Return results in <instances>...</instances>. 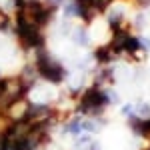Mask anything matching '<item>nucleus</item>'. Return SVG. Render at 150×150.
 <instances>
[{
	"label": "nucleus",
	"instance_id": "obj_1",
	"mask_svg": "<svg viewBox=\"0 0 150 150\" xmlns=\"http://www.w3.org/2000/svg\"><path fill=\"white\" fill-rule=\"evenodd\" d=\"M52 10H54V4H44L40 0H26L22 8H18L16 20H22V22L32 24L36 28H42L50 22Z\"/></svg>",
	"mask_w": 150,
	"mask_h": 150
},
{
	"label": "nucleus",
	"instance_id": "obj_2",
	"mask_svg": "<svg viewBox=\"0 0 150 150\" xmlns=\"http://www.w3.org/2000/svg\"><path fill=\"white\" fill-rule=\"evenodd\" d=\"M34 66H36V72H38V78L50 82V84H60L66 76L64 66L58 60H54L44 48L34 52Z\"/></svg>",
	"mask_w": 150,
	"mask_h": 150
},
{
	"label": "nucleus",
	"instance_id": "obj_3",
	"mask_svg": "<svg viewBox=\"0 0 150 150\" xmlns=\"http://www.w3.org/2000/svg\"><path fill=\"white\" fill-rule=\"evenodd\" d=\"M106 104H108L106 92L98 86H92L86 92H82L80 100H78V112L88 118H98V116H102Z\"/></svg>",
	"mask_w": 150,
	"mask_h": 150
},
{
	"label": "nucleus",
	"instance_id": "obj_4",
	"mask_svg": "<svg viewBox=\"0 0 150 150\" xmlns=\"http://www.w3.org/2000/svg\"><path fill=\"white\" fill-rule=\"evenodd\" d=\"M16 38L24 50L36 52V50L44 48V36L40 32V28H36L32 24H26L22 20H16Z\"/></svg>",
	"mask_w": 150,
	"mask_h": 150
},
{
	"label": "nucleus",
	"instance_id": "obj_5",
	"mask_svg": "<svg viewBox=\"0 0 150 150\" xmlns=\"http://www.w3.org/2000/svg\"><path fill=\"white\" fill-rule=\"evenodd\" d=\"M66 132L74 134V136H80L82 132H84V122H82L80 118H72L68 124H66Z\"/></svg>",
	"mask_w": 150,
	"mask_h": 150
},
{
	"label": "nucleus",
	"instance_id": "obj_6",
	"mask_svg": "<svg viewBox=\"0 0 150 150\" xmlns=\"http://www.w3.org/2000/svg\"><path fill=\"white\" fill-rule=\"evenodd\" d=\"M74 42L80 44V46H88L90 38H88V34H86L84 28H76V30H74Z\"/></svg>",
	"mask_w": 150,
	"mask_h": 150
},
{
	"label": "nucleus",
	"instance_id": "obj_7",
	"mask_svg": "<svg viewBox=\"0 0 150 150\" xmlns=\"http://www.w3.org/2000/svg\"><path fill=\"white\" fill-rule=\"evenodd\" d=\"M6 22H8V20H6V16H2V14H0V28H4Z\"/></svg>",
	"mask_w": 150,
	"mask_h": 150
},
{
	"label": "nucleus",
	"instance_id": "obj_8",
	"mask_svg": "<svg viewBox=\"0 0 150 150\" xmlns=\"http://www.w3.org/2000/svg\"><path fill=\"white\" fill-rule=\"evenodd\" d=\"M146 150H150V146H148V148H146Z\"/></svg>",
	"mask_w": 150,
	"mask_h": 150
}]
</instances>
